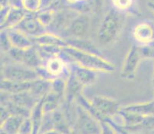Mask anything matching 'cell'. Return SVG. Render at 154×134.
<instances>
[{
    "instance_id": "6da1fadb",
    "label": "cell",
    "mask_w": 154,
    "mask_h": 134,
    "mask_svg": "<svg viewBox=\"0 0 154 134\" xmlns=\"http://www.w3.org/2000/svg\"><path fill=\"white\" fill-rule=\"evenodd\" d=\"M126 21V13L110 9L100 22L97 33V42L101 46L113 44L122 32Z\"/></svg>"
},
{
    "instance_id": "7a4b0ae2",
    "label": "cell",
    "mask_w": 154,
    "mask_h": 134,
    "mask_svg": "<svg viewBox=\"0 0 154 134\" xmlns=\"http://www.w3.org/2000/svg\"><path fill=\"white\" fill-rule=\"evenodd\" d=\"M63 51L71 58L72 61L97 73H113L116 69L115 65L102 55L81 51L68 45L63 48Z\"/></svg>"
},
{
    "instance_id": "3957f363",
    "label": "cell",
    "mask_w": 154,
    "mask_h": 134,
    "mask_svg": "<svg viewBox=\"0 0 154 134\" xmlns=\"http://www.w3.org/2000/svg\"><path fill=\"white\" fill-rule=\"evenodd\" d=\"M1 74L2 79L11 81L30 82L39 78L35 70L15 61L2 65Z\"/></svg>"
},
{
    "instance_id": "277c9868",
    "label": "cell",
    "mask_w": 154,
    "mask_h": 134,
    "mask_svg": "<svg viewBox=\"0 0 154 134\" xmlns=\"http://www.w3.org/2000/svg\"><path fill=\"white\" fill-rule=\"evenodd\" d=\"M71 129L78 134H100V123L86 110L77 104Z\"/></svg>"
},
{
    "instance_id": "5b68a950",
    "label": "cell",
    "mask_w": 154,
    "mask_h": 134,
    "mask_svg": "<svg viewBox=\"0 0 154 134\" xmlns=\"http://www.w3.org/2000/svg\"><path fill=\"white\" fill-rule=\"evenodd\" d=\"M91 28V19L89 14L77 13L61 34V37L68 38H87Z\"/></svg>"
},
{
    "instance_id": "8992f818",
    "label": "cell",
    "mask_w": 154,
    "mask_h": 134,
    "mask_svg": "<svg viewBox=\"0 0 154 134\" xmlns=\"http://www.w3.org/2000/svg\"><path fill=\"white\" fill-rule=\"evenodd\" d=\"M142 60L139 45L133 44L127 51L123 62L120 74V78L125 81L134 80Z\"/></svg>"
},
{
    "instance_id": "52a82bcc",
    "label": "cell",
    "mask_w": 154,
    "mask_h": 134,
    "mask_svg": "<svg viewBox=\"0 0 154 134\" xmlns=\"http://www.w3.org/2000/svg\"><path fill=\"white\" fill-rule=\"evenodd\" d=\"M92 105L106 119L110 118L120 112L121 106L113 98L104 96H94L90 100Z\"/></svg>"
},
{
    "instance_id": "ba28073f",
    "label": "cell",
    "mask_w": 154,
    "mask_h": 134,
    "mask_svg": "<svg viewBox=\"0 0 154 134\" xmlns=\"http://www.w3.org/2000/svg\"><path fill=\"white\" fill-rule=\"evenodd\" d=\"M15 29H19L28 36L33 38L48 32L47 29L42 24L36 14L27 13L26 17Z\"/></svg>"
},
{
    "instance_id": "9c48e42d",
    "label": "cell",
    "mask_w": 154,
    "mask_h": 134,
    "mask_svg": "<svg viewBox=\"0 0 154 134\" xmlns=\"http://www.w3.org/2000/svg\"><path fill=\"white\" fill-rule=\"evenodd\" d=\"M132 34L140 45L154 44V23L149 21L139 22L134 26Z\"/></svg>"
},
{
    "instance_id": "30bf717a",
    "label": "cell",
    "mask_w": 154,
    "mask_h": 134,
    "mask_svg": "<svg viewBox=\"0 0 154 134\" xmlns=\"http://www.w3.org/2000/svg\"><path fill=\"white\" fill-rule=\"evenodd\" d=\"M70 73L76 78L84 87L90 86L96 82L97 79V72L93 70L82 67L74 61L69 64Z\"/></svg>"
},
{
    "instance_id": "8fae6325",
    "label": "cell",
    "mask_w": 154,
    "mask_h": 134,
    "mask_svg": "<svg viewBox=\"0 0 154 134\" xmlns=\"http://www.w3.org/2000/svg\"><path fill=\"white\" fill-rule=\"evenodd\" d=\"M35 45L38 47H59L64 48L68 46L65 39L61 35L46 32L44 34L32 38Z\"/></svg>"
},
{
    "instance_id": "7c38bea8",
    "label": "cell",
    "mask_w": 154,
    "mask_h": 134,
    "mask_svg": "<svg viewBox=\"0 0 154 134\" xmlns=\"http://www.w3.org/2000/svg\"><path fill=\"white\" fill-rule=\"evenodd\" d=\"M9 38L12 48L19 49H27L35 46L32 38L17 29H12L5 30Z\"/></svg>"
},
{
    "instance_id": "4fadbf2b",
    "label": "cell",
    "mask_w": 154,
    "mask_h": 134,
    "mask_svg": "<svg viewBox=\"0 0 154 134\" xmlns=\"http://www.w3.org/2000/svg\"><path fill=\"white\" fill-rule=\"evenodd\" d=\"M20 64L36 70L39 67L42 66L44 60L42 58L38 48L35 45L32 48L23 49Z\"/></svg>"
},
{
    "instance_id": "5bb4252c",
    "label": "cell",
    "mask_w": 154,
    "mask_h": 134,
    "mask_svg": "<svg viewBox=\"0 0 154 134\" xmlns=\"http://www.w3.org/2000/svg\"><path fill=\"white\" fill-rule=\"evenodd\" d=\"M27 12L24 10L23 8H16L11 7L6 17L1 22V30H9V29H15L18 25L26 17Z\"/></svg>"
},
{
    "instance_id": "9a60e30c",
    "label": "cell",
    "mask_w": 154,
    "mask_h": 134,
    "mask_svg": "<svg viewBox=\"0 0 154 134\" xmlns=\"http://www.w3.org/2000/svg\"><path fill=\"white\" fill-rule=\"evenodd\" d=\"M120 110L124 112L143 116V117L154 116V99L143 103H137V104L124 106L121 107Z\"/></svg>"
},
{
    "instance_id": "2e32d148",
    "label": "cell",
    "mask_w": 154,
    "mask_h": 134,
    "mask_svg": "<svg viewBox=\"0 0 154 134\" xmlns=\"http://www.w3.org/2000/svg\"><path fill=\"white\" fill-rule=\"evenodd\" d=\"M85 87L80 83L75 77L70 74L66 80V90L64 99L67 103H74L76 101L78 96L82 94V90Z\"/></svg>"
},
{
    "instance_id": "e0dca14e",
    "label": "cell",
    "mask_w": 154,
    "mask_h": 134,
    "mask_svg": "<svg viewBox=\"0 0 154 134\" xmlns=\"http://www.w3.org/2000/svg\"><path fill=\"white\" fill-rule=\"evenodd\" d=\"M65 41L68 46H71L81 51L101 55V53L99 51L96 44L88 38H68L65 39Z\"/></svg>"
},
{
    "instance_id": "ac0fdd59",
    "label": "cell",
    "mask_w": 154,
    "mask_h": 134,
    "mask_svg": "<svg viewBox=\"0 0 154 134\" xmlns=\"http://www.w3.org/2000/svg\"><path fill=\"white\" fill-rule=\"evenodd\" d=\"M9 99L18 105L22 106L31 110L40 100L34 97L29 91L21 92V93H13V94L9 93Z\"/></svg>"
},
{
    "instance_id": "d6986e66",
    "label": "cell",
    "mask_w": 154,
    "mask_h": 134,
    "mask_svg": "<svg viewBox=\"0 0 154 134\" xmlns=\"http://www.w3.org/2000/svg\"><path fill=\"white\" fill-rule=\"evenodd\" d=\"M45 112L43 110V100H39L31 110L30 119L33 124V133L39 134L44 119Z\"/></svg>"
},
{
    "instance_id": "ffe728a7",
    "label": "cell",
    "mask_w": 154,
    "mask_h": 134,
    "mask_svg": "<svg viewBox=\"0 0 154 134\" xmlns=\"http://www.w3.org/2000/svg\"><path fill=\"white\" fill-rule=\"evenodd\" d=\"M26 117L18 115H10L1 123V131L6 134H18Z\"/></svg>"
},
{
    "instance_id": "44dd1931",
    "label": "cell",
    "mask_w": 154,
    "mask_h": 134,
    "mask_svg": "<svg viewBox=\"0 0 154 134\" xmlns=\"http://www.w3.org/2000/svg\"><path fill=\"white\" fill-rule=\"evenodd\" d=\"M63 97L59 95L50 91L47 95L42 99L43 100V110L45 114L51 113L54 110L59 109V106L61 105V100Z\"/></svg>"
},
{
    "instance_id": "7402d4cb",
    "label": "cell",
    "mask_w": 154,
    "mask_h": 134,
    "mask_svg": "<svg viewBox=\"0 0 154 134\" xmlns=\"http://www.w3.org/2000/svg\"><path fill=\"white\" fill-rule=\"evenodd\" d=\"M66 80L63 78H56L51 81V91L64 98L66 90Z\"/></svg>"
},
{
    "instance_id": "603a6c76",
    "label": "cell",
    "mask_w": 154,
    "mask_h": 134,
    "mask_svg": "<svg viewBox=\"0 0 154 134\" xmlns=\"http://www.w3.org/2000/svg\"><path fill=\"white\" fill-rule=\"evenodd\" d=\"M22 8L27 13L36 14L42 9V0H22Z\"/></svg>"
},
{
    "instance_id": "cb8c5ba5",
    "label": "cell",
    "mask_w": 154,
    "mask_h": 134,
    "mask_svg": "<svg viewBox=\"0 0 154 134\" xmlns=\"http://www.w3.org/2000/svg\"><path fill=\"white\" fill-rule=\"evenodd\" d=\"M37 15L38 19L39 21L42 22V24L47 29L49 27L50 25L51 24L53 19H54V15H55V12L51 10V9H42L41 11H39Z\"/></svg>"
},
{
    "instance_id": "d4e9b609",
    "label": "cell",
    "mask_w": 154,
    "mask_h": 134,
    "mask_svg": "<svg viewBox=\"0 0 154 134\" xmlns=\"http://www.w3.org/2000/svg\"><path fill=\"white\" fill-rule=\"evenodd\" d=\"M113 8L124 13L129 12L134 8L135 0H111Z\"/></svg>"
},
{
    "instance_id": "484cf974",
    "label": "cell",
    "mask_w": 154,
    "mask_h": 134,
    "mask_svg": "<svg viewBox=\"0 0 154 134\" xmlns=\"http://www.w3.org/2000/svg\"><path fill=\"white\" fill-rule=\"evenodd\" d=\"M140 52L143 59H151L154 61V44L139 45Z\"/></svg>"
},
{
    "instance_id": "4316f807",
    "label": "cell",
    "mask_w": 154,
    "mask_h": 134,
    "mask_svg": "<svg viewBox=\"0 0 154 134\" xmlns=\"http://www.w3.org/2000/svg\"><path fill=\"white\" fill-rule=\"evenodd\" d=\"M12 48V44L7 32L5 30H1V51L2 53H8Z\"/></svg>"
},
{
    "instance_id": "83f0119b",
    "label": "cell",
    "mask_w": 154,
    "mask_h": 134,
    "mask_svg": "<svg viewBox=\"0 0 154 134\" xmlns=\"http://www.w3.org/2000/svg\"><path fill=\"white\" fill-rule=\"evenodd\" d=\"M20 134H32L33 133V124L30 117H26L25 118L22 122V125L19 129Z\"/></svg>"
},
{
    "instance_id": "f1b7e54d",
    "label": "cell",
    "mask_w": 154,
    "mask_h": 134,
    "mask_svg": "<svg viewBox=\"0 0 154 134\" xmlns=\"http://www.w3.org/2000/svg\"><path fill=\"white\" fill-rule=\"evenodd\" d=\"M100 134H117L115 127L108 120L100 121Z\"/></svg>"
},
{
    "instance_id": "f546056e",
    "label": "cell",
    "mask_w": 154,
    "mask_h": 134,
    "mask_svg": "<svg viewBox=\"0 0 154 134\" xmlns=\"http://www.w3.org/2000/svg\"><path fill=\"white\" fill-rule=\"evenodd\" d=\"M9 6L22 8V0H9Z\"/></svg>"
},
{
    "instance_id": "4dcf8cb0",
    "label": "cell",
    "mask_w": 154,
    "mask_h": 134,
    "mask_svg": "<svg viewBox=\"0 0 154 134\" xmlns=\"http://www.w3.org/2000/svg\"><path fill=\"white\" fill-rule=\"evenodd\" d=\"M57 1L58 0H42V9H48L52 4Z\"/></svg>"
},
{
    "instance_id": "1f68e13d",
    "label": "cell",
    "mask_w": 154,
    "mask_h": 134,
    "mask_svg": "<svg viewBox=\"0 0 154 134\" xmlns=\"http://www.w3.org/2000/svg\"><path fill=\"white\" fill-rule=\"evenodd\" d=\"M39 134H61V133H60L58 130L52 129H50V130H47V131H45V132H40Z\"/></svg>"
},
{
    "instance_id": "d6a6232c",
    "label": "cell",
    "mask_w": 154,
    "mask_h": 134,
    "mask_svg": "<svg viewBox=\"0 0 154 134\" xmlns=\"http://www.w3.org/2000/svg\"><path fill=\"white\" fill-rule=\"evenodd\" d=\"M0 6H1V9L9 6V0H0Z\"/></svg>"
},
{
    "instance_id": "836d02e7",
    "label": "cell",
    "mask_w": 154,
    "mask_h": 134,
    "mask_svg": "<svg viewBox=\"0 0 154 134\" xmlns=\"http://www.w3.org/2000/svg\"><path fill=\"white\" fill-rule=\"evenodd\" d=\"M146 5H147L148 9L154 14V1H149L147 2Z\"/></svg>"
},
{
    "instance_id": "e575fe53",
    "label": "cell",
    "mask_w": 154,
    "mask_h": 134,
    "mask_svg": "<svg viewBox=\"0 0 154 134\" xmlns=\"http://www.w3.org/2000/svg\"><path fill=\"white\" fill-rule=\"evenodd\" d=\"M152 86H153L154 87V64H153V72H152Z\"/></svg>"
},
{
    "instance_id": "d590c367",
    "label": "cell",
    "mask_w": 154,
    "mask_h": 134,
    "mask_svg": "<svg viewBox=\"0 0 154 134\" xmlns=\"http://www.w3.org/2000/svg\"><path fill=\"white\" fill-rule=\"evenodd\" d=\"M67 134H78V133H77V132H75V130H73V129H71V130L70 131V132H68V133H67Z\"/></svg>"
},
{
    "instance_id": "8d00e7d4",
    "label": "cell",
    "mask_w": 154,
    "mask_h": 134,
    "mask_svg": "<svg viewBox=\"0 0 154 134\" xmlns=\"http://www.w3.org/2000/svg\"><path fill=\"white\" fill-rule=\"evenodd\" d=\"M18 134H20V133H18Z\"/></svg>"
}]
</instances>
